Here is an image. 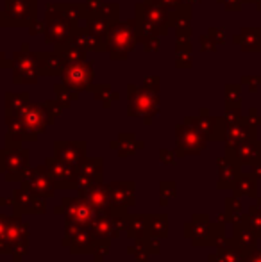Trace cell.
<instances>
[{"instance_id":"obj_1","label":"cell","mask_w":261,"mask_h":262,"mask_svg":"<svg viewBox=\"0 0 261 262\" xmlns=\"http://www.w3.org/2000/svg\"><path fill=\"white\" fill-rule=\"evenodd\" d=\"M6 121L9 127V136H13L16 141H34L38 134L45 132L52 121V116L45 105L27 104L20 113L6 116Z\"/></svg>"},{"instance_id":"obj_2","label":"cell","mask_w":261,"mask_h":262,"mask_svg":"<svg viewBox=\"0 0 261 262\" xmlns=\"http://www.w3.org/2000/svg\"><path fill=\"white\" fill-rule=\"evenodd\" d=\"M136 34L139 41H145L157 34H165L170 27V11L156 0H143L136 6Z\"/></svg>"},{"instance_id":"obj_3","label":"cell","mask_w":261,"mask_h":262,"mask_svg":"<svg viewBox=\"0 0 261 262\" xmlns=\"http://www.w3.org/2000/svg\"><path fill=\"white\" fill-rule=\"evenodd\" d=\"M138 34H136V21H115L111 25L106 38V50L115 61H122L129 55L136 47Z\"/></svg>"},{"instance_id":"obj_4","label":"cell","mask_w":261,"mask_h":262,"mask_svg":"<svg viewBox=\"0 0 261 262\" xmlns=\"http://www.w3.org/2000/svg\"><path fill=\"white\" fill-rule=\"evenodd\" d=\"M45 24H47L45 39L47 43H52V45H59V43H65L66 39H70L77 27L65 14L61 6H54V4L47 6Z\"/></svg>"},{"instance_id":"obj_5","label":"cell","mask_w":261,"mask_h":262,"mask_svg":"<svg viewBox=\"0 0 261 262\" xmlns=\"http://www.w3.org/2000/svg\"><path fill=\"white\" fill-rule=\"evenodd\" d=\"M159 109V97L157 90L147 86H129V114L131 116L147 118V123H150V116L157 114Z\"/></svg>"},{"instance_id":"obj_6","label":"cell","mask_w":261,"mask_h":262,"mask_svg":"<svg viewBox=\"0 0 261 262\" xmlns=\"http://www.w3.org/2000/svg\"><path fill=\"white\" fill-rule=\"evenodd\" d=\"M13 57L14 84H34L38 80L39 73H42L39 72L38 54L29 52V47L24 45L20 52H16Z\"/></svg>"},{"instance_id":"obj_7","label":"cell","mask_w":261,"mask_h":262,"mask_svg":"<svg viewBox=\"0 0 261 262\" xmlns=\"http://www.w3.org/2000/svg\"><path fill=\"white\" fill-rule=\"evenodd\" d=\"M4 16L7 27H29L36 20V0H6Z\"/></svg>"},{"instance_id":"obj_8","label":"cell","mask_w":261,"mask_h":262,"mask_svg":"<svg viewBox=\"0 0 261 262\" xmlns=\"http://www.w3.org/2000/svg\"><path fill=\"white\" fill-rule=\"evenodd\" d=\"M93 64L88 61H77V62H70L65 66L63 73V82L68 88L75 91H84V90H91V80H93Z\"/></svg>"},{"instance_id":"obj_9","label":"cell","mask_w":261,"mask_h":262,"mask_svg":"<svg viewBox=\"0 0 261 262\" xmlns=\"http://www.w3.org/2000/svg\"><path fill=\"white\" fill-rule=\"evenodd\" d=\"M29 164V152L27 150H22L20 146L7 145L6 150L0 152V171L6 173L7 179H18V177H24L27 171Z\"/></svg>"},{"instance_id":"obj_10","label":"cell","mask_w":261,"mask_h":262,"mask_svg":"<svg viewBox=\"0 0 261 262\" xmlns=\"http://www.w3.org/2000/svg\"><path fill=\"white\" fill-rule=\"evenodd\" d=\"M206 138L200 130L186 118V121L177 127V154L185 156V154H198L206 148Z\"/></svg>"},{"instance_id":"obj_11","label":"cell","mask_w":261,"mask_h":262,"mask_svg":"<svg viewBox=\"0 0 261 262\" xmlns=\"http://www.w3.org/2000/svg\"><path fill=\"white\" fill-rule=\"evenodd\" d=\"M45 168L49 175L52 177L54 186L66 189V187H75L77 186V173L75 166L68 164V162L61 161L57 157H49L45 161Z\"/></svg>"},{"instance_id":"obj_12","label":"cell","mask_w":261,"mask_h":262,"mask_svg":"<svg viewBox=\"0 0 261 262\" xmlns=\"http://www.w3.org/2000/svg\"><path fill=\"white\" fill-rule=\"evenodd\" d=\"M24 187L29 193L36 196H52L54 193V180L49 175L47 168H34L27 173L24 179Z\"/></svg>"},{"instance_id":"obj_13","label":"cell","mask_w":261,"mask_h":262,"mask_svg":"<svg viewBox=\"0 0 261 262\" xmlns=\"http://www.w3.org/2000/svg\"><path fill=\"white\" fill-rule=\"evenodd\" d=\"M68 204V207L65 209L66 212V220H68V225H77V227H84V225H90L95 221L97 217V212H95L93 205L88 200H81V198H75V200H65Z\"/></svg>"},{"instance_id":"obj_14","label":"cell","mask_w":261,"mask_h":262,"mask_svg":"<svg viewBox=\"0 0 261 262\" xmlns=\"http://www.w3.org/2000/svg\"><path fill=\"white\" fill-rule=\"evenodd\" d=\"M226 156L234 159L238 164H261V141L251 139L247 143H242L238 146H226Z\"/></svg>"},{"instance_id":"obj_15","label":"cell","mask_w":261,"mask_h":262,"mask_svg":"<svg viewBox=\"0 0 261 262\" xmlns=\"http://www.w3.org/2000/svg\"><path fill=\"white\" fill-rule=\"evenodd\" d=\"M226 146H238L242 143H247L251 139H256V125H252L247 118L234 121L226 127Z\"/></svg>"},{"instance_id":"obj_16","label":"cell","mask_w":261,"mask_h":262,"mask_svg":"<svg viewBox=\"0 0 261 262\" xmlns=\"http://www.w3.org/2000/svg\"><path fill=\"white\" fill-rule=\"evenodd\" d=\"M193 125L206 136L208 139H213V141H218V139L226 138V121L224 118H213L208 116L206 111H202V116L198 118H188Z\"/></svg>"},{"instance_id":"obj_17","label":"cell","mask_w":261,"mask_h":262,"mask_svg":"<svg viewBox=\"0 0 261 262\" xmlns=\"http://www.w3.org/2000/svg\"><path fill=\"white\" fill-rule=\"evenodd\" d=\"M215 225H211L208 221V217H202V223H192L188 225L186 232H188L190 239H192L195 245H213V243H218V237L222 234H215Z\"/></svg>"},{"instance_id":"obj_18","label":"cell","mask_w":261,"mask_h":262,"mask_svg":"<svg viewBox=\"0 0 261 262\" xmlns=\"http://www.w3.org/2000/svg\"><path fill=\"white\" fill-rule=\"evenodd\" d=\"M56 157L61 161L68 162L72 166H77L86 156V143H65L59 141L54 145Z\"/></svg>"},{"instance_id":"obj_19","label":"cell","mask_w":261,"mask_h":262,"mask_svg":"<svg viewBox=\"0 0 261 262\" xmlns=\"http://www.w3.org/2000/svg\"><path fill=\"white\" fill-rule=\"evenodd\" d=\"M238 177H240V164L231 157L218 159V187L220 189H227V187H234Z\"/></svg>"},{"instance_id":"obj_20","label":"cell","mask_w":261,"mask_h":262,"mask_svg":"<svg viewBox=\"0 0 261 262\" xmlns=\"http://www.w3.org/2000/svg\"><path fill=\"white\" fill-rule=\"evenodd\" d=\"M72 39H75L83 49L91 50V52H106V41L102 38H98L93 31H90L86 27H75Z\"/></svg>"},{"instance_id":"obj_21","label":"cell","mask_w":261,"mask_h":262,"mask_svg":"<svg viewBox=\"0 0 261 262\" xmlns=\"http://www.w3.org/2000/svg\"><path fill=\"white\" fill-rule=\"evenodd\" d=\"M39 72L42 75H61L66 66L65 59L57 52H42L38 54Z\"/></svg>"},{"instance_id":"obj_22","label":"cell","mask_w":261,"mask_h":262,"mask_svg":"<svg viewBox=\"0 0 261 262\" xmlns=\"http://www.w3.org/2000/svg\"><path fill=\"white\" fill-rule=\"evenodd\" d=\"M234 41L244 52H261V27L242 29L240 34L234 36Z\"/></svg>"},{"instance_id":"obj_23","label":"cell","mask_w":261,"mask_h":262,"mask_svg":"<svg viewBox=\"0 0 261 262\" xmlns=\"http://www.w3.org/2000/svg\"><path fill=\"white\" fill-rule=\"evenodd\" d=\"M56 52L61 55V57L65 59L66 64H70V62H77V61H84L86 59V49H83V47L79 45V43L75 41V39H66L65 43H59V45H56Z\"/></svg>"},{"instance_id":"obj_24","label":"cell","mask_w":261,"mask_h":262,"mask_svg":"<svg viewBox=\"0 0 261 262\" xmlns=\"http://www.w3.org/2000/svg\"><path fill=\"white\" fill-rule=\"evenodd\" d=\"M256 234L249 228L247 221H240V223H234V243H236L240 248H244L245 252H251L256 246Z\"/></svg>"},{"instance_id":"obj_25","label":"cell","mask_w":261,"mask_h":262,"mask_svg":"<svg viewBox=\"0 0 261 262\" xmlns=\"http://www.w3.org/2000/svg\"><path fill=\"white\" fill-rule=\"evenodd\" d=\"M86 200L90 202L97 210H102L106 209L109 204H111V194H109V189L108 187H102V186H93L91 189L86 191Z\"/></svg>"},{"instance_id":"obj_26","label":"cell","mask_w":261,"mask_h":262,"mask_svg":"<svg viewBox=\"0 0 261 262\" xmlns=\"http://www.w3.org/2000/svg\"><path fill=\"white\" fill-rule=\"evenodd\" d=\"M109 194H111V205H116V207H126V205H131L134 202V196H132V187L127 191V184H115V186H109Z\"/></svg>"},{"instance_id":"obj_27","label":"cell","mask_w":261,"mask_h":262,"mask_svg":"<svg viewBox=\"0 0 261 262\" xmlns=\"http://www.w3.org/2000/svg\"><path fill=\"white\" fill-rule=\"evenodd\" d=\"M236 196H256L258 187H256V179L252 175H240L233 187Z\"/></svg>"},{"instance_id":"obj_28","label":"cell","mask_w":261,"mask_h":262,"mask_svg":"<svg viewBox=\"0 0 261 262\" xmlns=\"http://www.w3.org/2000/svg\"><path fill=\"white\" fill-rule=\"evenodd\" d=\"M29 104V95L27 93H7L6 95V116H13V114L20 113L25 105Z\"/></svg>"},{"instance_id":"obj_29","label":"cell","mask_w":261,"mask_h":262,"mask_svg":"<svg viewBox=\"0 0 261 262\" xmlns=\"http://www.w3.org/2000/svg\"><path fill=\"white\" fill-rule=\"evenodd\" d=\"M190 18H192V6L190 4H181L174 9V13H170V27H183L188 25Z\"/></svg>"},{"instance_id":"obj_30","label":"cell","mask_w":261,"mask_h":262,"mask_svg":"<svg viewBox=\"0 0 261 262\" xmlns=\"http://www.w3.org/2000/svg\"><path fill=\"white\" fill-rule=\"evenodd\" d=\"M177 68H190L192 66V52H190V41H177Z\"/></svg>"},{"instance_id":"obj_31","label":"cell","mask_w":261,"mask_h":262,"mask_svg":"<svg viewBox=\"0 0 261 262\" xmlns=\"http://www.w3.org/2000/svg\"><path fill=\"white\" fill-rule=\"evenodd\" d=\"M226 214L233 223H240V221H245L244 212H242V205L238 204V200L234 198H227L226 200Z\"/></svg>"},{"instance_id":"obj_32","label":"cell","mask_w":261,"mask_h":262,"mask_svg":"<svg viewBox=\"0 0 261 262\" xmlns=\"http://www.w3.org/2000/svg\"><path fill=\"white\" fill-rule=\"evenodd\" d=\"M54 91H56V97L59 102H63V104L68 105L70 102L77 100L79 98V91L72 90V88H68L66 84H59V86L54 88Z\"/></svg>"},{"instance_id":"obj_33","label":"cell","mask_w":261,"mask_h":262,"mask_svg":"<svg viewBox=\"0 0 261 262\" xmlns=\"http://www.w3.org/2000/svg\"><path fill=\"white\" fill-rule=\"evenodd\" d=\"M249 228L256 234V237H261V212L258 210V205H252L249 209V216L245 217Z\"/></svg>"},{"instance_id":"obj_34","label":"cell","mask_w":261,"mask_h":262,"mask_svg":"<svg viewBox=\"0 0 261 262\" xmlns=\"http://www.w3.org/2000/svg\"><path fill=\"white\" fill-rule=\"evenodd\" d=\"M240 88L226 86V105L227 107H240Z\"/></svg>"},{"instance_id":"obj_35","label":"cell","mask_w":261,"mask_h":262,"mask_svg":"<svg viewBox=\"0 0 261 262\" xmlns=\"http://www.w3.org/2000/svg\"><path fill=\"white\" fill-rule=\"evenodd\" d=\"M95 97L101 102H104V107H109V102H113V98H118V95L113 93V91L109 90V86H101L97 93H95Z\"/></svg>"},{"instance_id":"obj_36","label":"cell","mask_w":261,"mask_h":262,"mask_svg":"<svg viewBox=\"0 0 261 262\" xmlns=\"http://www.w3.org/2000/svg\"><path fill=\"white\" fill-rule=\"evenodd\" d=\"M102 7H104V2H102V0H86V2H84V9H86V18L98 14V11H101ZM86 18H84V20H86Z\"/></svg>"},{"instance_id":"obj_37","label":"cell","mask_w":261,"mask_h":262,"mask_svg":"<svg viewBox=\"0 0 261 262\" xmlns=\"http://www.w3.org/2000/svg\"><path fill=\"white\" fill-rule=\"evenodd\" d=\"M200 50H211V52H215L216 50V41L211 38V36H202L200 38Z\"/></svg>"},{"instance_id":"obj_38","label":"cell","mask_w":261,"mask_h":262,"mask_svg":"<svg viewBox=\"0 0 261 262\" xmlns=\"http://www.w3.org/2000/svg\"><path fill=\"white\" fill-rule=\"evenodd\" d=\"M157 49H159V39H157V36L143 41V50H145V52H156Z\"/></svg>"},{"instance_id":"obj_39","label":"cell","mask_w":261,"mask_h":262,"mask_svg":"<svg viewBox=\"0 0 261 262\" xmlns=\"http://www.w3.org/2000/svg\"><path fill=\"white\" fill-rule=\"evenodd\" d=\"M45 31H47V24H45V21H38V20H34L31 25H29V32H31L32 36L39 34V32H45Z\"/></svg>"},{"instance_id":"obj_40","label":"cell","mask_w":261,"mask_h":262,"mask_svg":"<svg viewBox=\"0 0 261 262\" xmlns=\"http://www.w3.org/2000/svg\"><path fill=\"white\" fill-rule=\"evenodd\" d=\"M227 11H238L242 7V0H218Z\"/></svg>"},{"instance_id":"obj_41","label":"cell","mask_w":261,"mask_h":262,"mask_svg":"<svg viewBox=\"0 0 261 262\" xmlns=\"http://www.w3.org/2000/svg\"><path fill=\"white\" fill-rule=\"evenodd\" d=\"M244 84H251V91H256L261 86V77H244L242 79Z\"/></svg>"},{"instance_id":"obj_42","label":"cell","mask_w":261,"mask_h":262,"mask_svg":"<svg viewBox=\"0 0 261 262\" xmlns=\"http://www.w3.org/2000/svg\"><path fill=\"white\" fill-rule=\"evenodd\" d=\"M209 36H211L213 39L216 41V45H220V43L224 41V32H222V29H209V32H208Z\"/></svg>"},{"instance_id":"obj_43","label":"cell","mask_w":261,"mask_h":262,"mask_svg":"<svg viewBox=\"0 0 261 262\" xmlns=\"http://www.w3.org/2000/svg\"><path fill=\"white\" fill-rule=\"evenodd\" d=\"M157 4H161L163 7H167V9H175L177 6H181L183 0H156Z\"/></svg>"},{"instance_id":"obj_44","label":"cell","mask_w":261,"mask_h":262,"mask_svg":"<svg viewBox=\"0 0 261 262\" xmlns=\"http://www.w3.org/2000/svg\"><path fill=\"white\" fill-rule=\"evenodd\" d=\"M245 262H261V250H251V252L247 253V259Z\"/></svg>"},{"instance_id":"obj_45","label":"cell","mask_w":261,"mask_h":262,"mask_svg":"<svg viewBox=\"0 0 261 262\" xmlns=\"http://www.w3.org/2000/svg\"><path fill=\"white\" fill-rule=\"evenodd\" d=\"M7 225H9V217L0 216V241L4 239V234H6V230H7Z\"/></svg>"},{"instance_id":"obj_46","label":"cell","mask_w":261,"mask_h":262,"mask_svg":"<svg viewBox=\"0 0 261 262\" xmlns=\"http://www.w3.org/2000/svg\"><path fill=\"white\" fill-rule=\"evenodd\" d=\"M247 120L251 121L252 125H261V116H258V111H256V109L251 111V116H249Z\"/></svg>"},{"instance_id":"obj_47","label":"cell","mask_w":261,"mask_h":262,"mask_svg":"<svg viewBox=\"0 0 261 262\" xmlns=\"http://www.w3.org/2000/svg\"><path fill=\"white\" fill-rule=\"evenodd\" d=\"M11 64H13V62L7 61L6 55H4L2 52H0V68H6V66H11Z\"/></svg>"},{"instance_id":"obj_48","label":"cell","mask_w":261,"mask_h":262,"mask_svg":"<svg viewBox=\"0 0 261 262\" xmlns=\"http://www.w3.org/2000/svg\"><path fill=\"white\" fill-rule=\"evenodd\" d=\"M252 177H254L256 180H259V179H261V164L254 166V169H252Z\"/></svg>"},{"instance_id":"obj_49","label":"cell","mask_w":261,"mask_h":262,"mask_svg":"<svg viewBox=\"0 0 261 262\" xmlns=\"http://www.w3.org/2000/svg\"><path fill=\"white\" fill-rule=\"evenodd\" d=\"M0 27H7L6 16H4V11H0Z\"/></svg>"},{"instance_id":"obj_50","label":"cell","mask_w":261,"mask_h":262,"mask_svg":"<svg viewBox=\"0 0 261 262\" xmlns=\"http://www.w3.org/2000/svg\"><path fill=\"white\" fill-rule=\"evenodd\" d=\"M195 2H198V0H183V4H190V6H192V4H195Z\"/></svg>"},{"instance_id":"obj_51","label":"cell","mask_w":261,"mask_h":262,"mask_svg":"<svg viewBox=\"0 0 261 262\" xmlns=\"http://www.w3.org/2000/svg\"><path fill=\"white\" fill-rule=\"evenodd\" d=\"M252 2H254L256 6H258V9L261 11V0H252Z\"/></svg>"}]
</instances>
